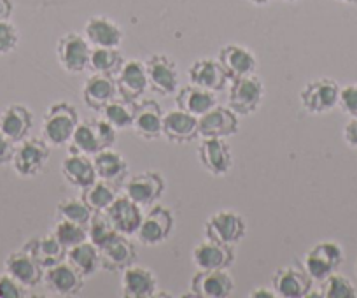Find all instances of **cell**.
<instances>
[{"instance_id": "cell-1", "label": "cell", "mask_w": 357, "mask_h": 298, "mask_svg": "<svg viewBox=\"0 0 357 298\" xmlns=\"http://www.w3.org/2000/svg\"><path fill=\"white\" fill-rule=\"evenodd\" d=\"M114 142L116 128L107 119H82L68 140V151L93 156L112 147Z\"/></svg>"}, {"instance_id": "cell-2", "label": "cell", "mask_w": 357, "mask_h": 298, "mask_svg": "<svg viewBox=\"0 0 357 298\" xmlns=\"http://www.w3.org/2000/svg\"><path fill=\"white\" fill-rule=\"evenodd\" d=\"M79 121L81 119L74 105L68 102H56L47 107L43 118V139L50 146H65L70 140Z\"/></svg>"}, {"instance_id": "cell-3", "label": "cell", "mask_w": 357, "mask_h": 298, "mask_svg": "<svg viewBox=\"0 0 357 298\" xmlns=\"http://www.w3.org/2000/svg\"><path fill=\"white\" fill-rule=\"evenodd\" d=\"M50 144L46 140L26 137L25 140L16 144L11 165L20 177L32 179L44 170L47 160H50Z\"/></svg>"}, {"instance_id": "cell-4", "label": "cell", "mask_w": 357, "mask_h": 298, "mask_svg": "<svg viewBox=\"0 0 357 298\" xmlns=\"http://www.w3.org/2000/svg\"><path fill=\"white\" fill-rule=\"evenodd\" d=\"M343 258L345 255L338 242L322 241L305 253L303 269L314 281H322L340 269Z\"/></svg>"}, {"instance_id": "cell-5", "label": "cell", "mask_w": 357, "mask_h": 298, "mask_svg": "<svg viewBox=\"0 0 357 298\" xmlns=\"http://www.w3.org/2000/svg\"><path fill=\"white\" fill-rule=\"evenodd\" d=\"M340 84L331 77H319L300 91L301 107L310 114H324L338 107Z\"/></svg>"}, {"instance_id": "cell-6", "label": "cell", "mask_w": 357, "mask_h": 298, "mask_svg": "<svg viewBox=\"0 0 357 298\" xmlns=\"http://www.w3.org/2000/svg\"><path fill=\"white\" fill-rule=\"evenodd\" d=\"M264 97V84L257 76L236 77L231 80L228 95V105L240 116H249L257 111Z\"/></svg>"}, {"instance_id": "cell-7", "label": "cell", "mask_w": 357, "mask_h": 298, "mask_svg": "<svg viewBox=\"0 0 357 298\" xmlns=\"http://www.w3.org/2000/svg\"><path fill=\"white\" fill-rule=\"evenodd\" d=\"M174 228V214L165 205H151L149 211L144 214L142 223L137 230V239L144 246H160L170 237Z\"/></svg>"}, {"instance_id": "cell-8", "label": "cell", "mask_w": 357, "mask_h": 298, "mask_svg": "<svg viewBox=\"0 0 357 298\" xmlns=\"http://www.w3.org/2000/svg\"><path fill=\"white\" fill-rule=\"evenodd\" d=\"M89 54H91V44L81 33L67 32L58 39L56 58L61 68L70 74H81L88 68Z\"/></svg>"}, {"instance_id": "cell-9", "label": "cell", "mask_w": 357, "mask_h": 298, "mask_svg": "<svg viewBox=\"0 0 357 298\" xmlns=\"http://www.w3.org/2000/svg\"><path fill=\"white\" fill-rule=\"evenodd\" d=\"M247 225L240 214L233 211H219L205 223L207 239L226 246H236L245 237Z\"/></svg>"}, {"instance_id": "cell-10", "label": "cell", "mask_w": 357, "mask_h": 298, "mask_svg": "<svg viewBox=\"0 0 357 298\" xmlns=\"http://www.w3.org/2000/svg\"><path fill=\"white\" fill-rule=\"evenodd\" d=\"M147 83L158 95L168 97L178 90V68L177 64L167 54H153L146 60Z\"/></svg>"}, {"instance_id": "cell-11", "label": "cell", "mask_w": 357, "mask_h": 298, "mask_svg": "<svg viewBox=\"0 0 357 298\" xmlns=\"http://www.w3.org/2000/svg\"><path fill=\"white\" fill-rule=\"evenodd\" d=\"M123 186H125L126 197L132 198L137 205L151 207L160 200L167 184H165V179L160 172L147 170V172H140L137 176L128 177Z\"/></svg>"}, {"instance_id": "cell-12", "label": "cell", "mask_w": 357, "mask_h": 298, "mask_svg": "<svg viewBox=\"0 0 357 298\" xmlns=\"http://www.w3.org/2000/svg\"><path fill=\"white\" fill-rule=\"evenodd\" d=\"M202 167L215 177H222L231 170L233 155L229 144L219 137H205L198 146Z\"/></svg>"}, {"instance_id": "cell-13", "label": "cell", "mask_w": 357, "mask_h": 298, "mask_svg": "<svg viewBox=\"0 0 357 298\" xmlns=\"http://www.w3.org/2000/svg\"><path fill=\"white\" fill-rule=\"evenodd\" d=\"M312 279L303 267L287 265L277 270L272 277V288L277 297L303 298L312 291Z\"/></svg>"}, {"instance_id": "cell-14", "label": "cell", "mask_w": 357, "mask_h": 298, "mask_svg": "<svg viewBox=\"0 0 357 298\" xmlns=\"http://www.w3.org/2000/svg\"><path fill=\"white\" fill-rule=\"evenodd\" d=\"M147 88H149V83H147L146 61L135 60V58L125 60L116 76V90L119 97L128 102H137L146 94Z\"/></svg>"}, {"instance_id": "cell-15", "label": "cell", "mask_w": 357, "mask_h": 298, "mask_svg": "<svg viewBox=\"0 0 357 298\" xmlns=\"http://www.w3.org/2000/svg\"><path fill=\"white\" fill-rule=\"evenodd\" d=\"M190 288L198 298H228L235 291V283L226 270H198Z\"/></svg>"}, {"instance_id": "cell-16", "label": "cell", "mask_w": 357, "mask_h": 298, "mask_svg": "<svg viewBox=\"0 0 357 298\" xmlns=\"http://www.w3.org/2000/svg\"><path fill=\"white\" fill-rule=\"evenodd\" d=\"M238 128V114L229 107L215 105V107H212L211 111H207L204 116L198 118V135L202 139H205V137L226 139V137L235 135Z\"/></svg>"}, {"instance_id": "cell-17", "label": "cell", "mask_w": 357, "mask_h": 298, "mask_svg": "<svg viewBox=\"0 0 357 298\" xmlns=\"http://www.w3.org/2000/svg\"><path fill=\"white\" fill-rule=\"evenodd\" d=\"M44 283L60 297H75L82 291L84 277L74 265L63 260L56 265L44 269Z\"/></svg>"}, {"instance_id": "cell-18", "label": "cell", "mask_w": 357, "mask_h": 298, "mask_svg": "<svg viewBox=\"0 0 357 298\" xmlns=\"http://www.w3.org/2000/svg\"><path fill=\"white\" fill-rule=\"evenodd\" d=\"M191 258L198 270H228L235 262V251H233V246L207 239L195 246Z\"/></svg>"}, {"instance_id": "cell-19", "label": "cell", "mask_w": 357, "mask_h": 298, "mask_svg": "<svg viewBox=\"0 0 357 298\" xmlns=\"http://www.w3.org/2000/svg\"><path fill=\"white\" fill-rule=\"evenodd\" d=\"M105 214L109 216V219H111L116 230H118V234L126 235V237H132V235L137 234L144 218L142 207L137 205L126 195H118L116 200L109 205Z\"/></svg>"}, {"instance_id": "cell-20", "label": "cell", "mask_w": 357, "mask_h": 298, "mask_svg": "<svg viewBox=\"0 0 357 298\" xmlns=\"http://www.w3.org/2000/svg\"><path fill=\"white\" fill-rule=\"evenodd\" d=\"M6 272L15 277L18 283H22L26 290L39 286L44 281V269L26 249L11 253L6 258Z\"/></svg>"}, {"instance_id": "cell-21", "label": "cell", "mask_w": 357, "mask_h": 298, "mask_svg": "<svg viewBox=\"0 0 357 298\" xmlns=\"http://www.w3.org/2000/svg\"><path fill=\"white\" fill-rule=\"evenodd\" d=\"M137 135L144 140H156L163 130V111L156 100H140L133 109V125Z\"/></svg>"}, {"instance_id": "cell-22", "label": "cell", "mask_w": 357, "mask_h": 298, "mask_svg": "<svg viewBox=\"0 0 357 298\" xmlns=\"http://www.w3.org/2000/svg\"><path fill=\"white\" fill-rule=\"evenodd\" d=\"M161 137L174 144L191 142L197 137H200L198 135V118L178 107L167 112V114H163Z\"/></svg>"}, {"instance_id": "cell-23", "label": "cell", "mask_w": 357, "mask_h": 298, "mask_svg": "<svg viewBox=\"0 0 357 298\" xmlns=\"http://www.w3.org/2000/svg\"><path fill=\"white\" fill-rule=\"evenodd\" d=\"M91 47H119L123 43L121 27L107 16H91L84 25V33Z\"/></svg>"}, {"instance_id": "cell-24", "label": "cell", "mask_w": 357, "mask_h": 298, "mask_svg": "<svg viewBox=\"0 0 357 298\" xmlns=\"http://www.w3.org/2000/svg\"><path fill=\"white\" fill-rule=\"evenodd\" d=\"M218 61L225 68L226 76L229 80L250 76V74H254L257 65L252 51L240 46V44H228V46L221 47L218 54Z\"/></svg>"}, {"instance_id": "cell-25", "label": "cell", "mask_w": 357, "mask_h": 298, "mask_svg": "<svg viewBox=\"0 0 357 298\" xmlns=\"http://www.w3.org/2000/svg\"><path fill=\"white\" fill-rule=\"evenodd\" d=\"M137 262L135 244L126 235L118 234L109 244L100 249V265L102 269L111 272H123L126 267Z\"/></svg>"}, {"instance_id": "cell-26", "label": "cell", "mask_w": 357, "mask_h": 298, "mask_svg": "<svg viewBox=\"0 0 357 298\" xmlns=\"http://www.w3.org/2000/svg\"><path fill=\"white\" fill-rule=\"evenodd\" d=\"M188 77H190L191 84L214 91V94L221 91L229 81L221 64L218 60H212V58H202V60L191 64V67L188 68Z\"/></svg>"}, {"instance_id": "cell-27", "label": "cell", "mask_w": 357, "mask_h": 298, "mask_svg": "<svg viewBox=\"0 0 357 298\" xmlns=\"http://www.w3.org/2000/svg\"><path fill=\"white\" fill-rule=\"evenodd\" d=\"M121 277V291L126 298H151L156 295L158 281L156 276L149 269L142 265L126 267L123 270Z\"/></svg>"}, {"instance_id": "cell-28", "label": "cell", "mask_w": 357, "mask_h": 298, "mask_svg": "<svg viewBox=\"0 0 357 298\" xmlns=\"http://www.w3.org/2000/svg\"><path fill=\"white\" fill-rule=\"evenodd\" d=\"M33 126V114L26 105L11 104L0 112V132L15 144L22 142L30 135Z\"/></svg>"}, {"instance_id": "cell-29", "label": "cell", "mask_w": 357, "mask_h": 298, "mask_svg": "<svg viewBox=\"0 0 357 298\" xmlns=\"http://www.w3.org/2000/svg\"><path fill=\"white\" fill-rule=\"evenodd\" d=\"M61 176L68 184L79 188V190L89 186L93 181H97L93 158L82 155V153L68 151V155L61 162Z\"/></svg>"}, {"instance_id": "cell-30", "label": "cell", "mask_w": 357, "mask_h": 298, "mask_svg": "<svg viewBox=\"0 0 357 298\" xmlns=\"http://www.w3.org/2000/svg\"><path fill=\"white\" fill-rule=\"evenodd\" d=\"M93 167L97 179H104L114 186L125 184V181L128 179V162L112 147L93 155Z\"/></svg>"}, {"instance_id": "cell-31", "label": "cell", "mask_w": 357, "mask_h": 298, "mask_svg": "<svg viewBox=\"0 0 357 298\" xmlns=\"http://www.w3.org/2000/svg\"><path fill=\"white\" fill-rule=\"evenodd\" d=\"M118 90H116L114 77L93 74L86 80L82 87V100L93 111H102L111 100H114Z\"/></svg>"}, {"instance_id": "cell-32", "label": "cell", "mask_w": 357, "mask_h": 298, "mask_svg": "<svg viewBox=\"0 0 357 298\" xmlns=\"http://www.w3.org/2000/svg\"><path fill=\"white\" fill-rule=\"evenodd\" d=\"M175 104H177L178 109L200 118V116H204L205 112L218 105V98H215L214 91L204 90V88L191 84V87H184L177 90Z\"/></svg>"}, {"instance_id": "cell-33", "label": "cell", "mask_w": 357, "mask_h": 298, "mask_svg": "<svg viewBox=\"0 0 357 298\" xmlns=\"http://www.w3.org/2000/svg\"><path fill=\"white\" fill-rule=\"evenodd\" d=\"M23 249H26L43 265V269L56 265L67 258V249L54 239L53 234L32 239L23 246Z\"/></svg>"}, {"instance_id": "cell-34", "label": "cell", "mask_w": 357, "mask_h": 298, "mask_svg": "<svg viewBox=\"0 0 357 298\" xmlns=\"http://www.w3.org/2000/svg\"><path fill=\"white\" fill-rule=\"evenodd\" d=\"M67 260L70 265H74L82 277L95 276L98 269H100V249L93 244V242L84 241L81 244L74 246V248L67 249Z\"/></svg>"}, {"instance_id": "cell-35", "label": "cell", "mask_w": 357, "mask_h": 298, "mask_svg": "<svg viewBox=\"0 0 357 298\" xmlns=\"http://www.w3.org/2000/svg\"><path fill=\"white\" fill-rule=\"evenodd\" d=\"M123 64H125V57L119 47H91L88 68L93 74L116 77Z\"/></svg>"}, {"instance_id": "cell-36", "label": "cell", "mask_w": 357, "mask_h": 298, "mask_svg": "<svg viewBox=\"0 0 357 298\" xmlns=\"http://www.w3.org/2000/svg\"><path fill=\"white\" fill-rule=\"evenodd\" d=\"M118 197V186L112 183H107L104 179H97L89 186L82 188L81 198L93 212H105L109 205Z\"/></svg>"}, {"instance_id": "cell-37", "label": "cell", "mask_w": 357, "mask_h": 298, "mask_svg": "<svg viewBox=\"0 0 357 298\" xmlns=\"http://www.w3.org/2000/svg\"><path fill=\"white\" fill-rule=\"evenodd\" d=\"M86 230H88V241L93 242L98 249L104 248L105 244H109L118 235V230H116L105 212H93Z\"/></svg>"}, {"instance_id": "cell-38", "label": "cell", "mask_w": 357, "mask_h": 298, "mask_svg": "<svg viewBox=\"0 0 357 298\" xmlns=\"http://www.w3.org/2000/svg\"><path fill=\"white\" fill-rule=\"evenodd\" d=\"M51 234L54 235V239H56L65 249H70L74 248V246L81 244V242L88 241V230H86L84 225L68 221V219L58 218Z\"/></svg>"}, {"instance_id": "cell-39", "label": "cell", "mask_w": 357, "mask_h": 298, "mask_svg": "<svg viewBox=\"0 0 357 298\" xmlns=\"http://www.w3.org/2000/svg\"><path fill=\"white\" fill-rule=\"evenodd\" d=\"M133 109H135V102H128L119 97L109 102L102 109V114L116 130H123L133 125Z\"/></svg>"}, {"instance_id": "cell-40", "label": "cell", "mask_w": 357, "mask_h": 298, "mask_svg": "<svg viewBox=\"0 0 357 298\" xmlns=\"http://www.w3.org/2000/svg\"><path fill=\"white\" fill-rule=\"evenodd\" d=\"M322 286L319 291V297L324 298H356L357 291L352 281L338 272L329 274L326 279L321 281Z\"/></svg>"}, {"instance_id": "cell-41", "label": "cell", "mask_w": 357, "mask_h": 298, "mask_svg": "<svg viewBox=\"0 0 357 298\" xmlns=\"http://www.w3.org/2000/svg\"><path fill=\"white\" fill-rule=\"evenodd\" d=\"M91 216H93V211L84 204L82 198H65L56 205V218L68 219L84 227H88Z\"/></svg>"}, {"instance_id": "cell-42", "label": "cell", "mask_w": 357, "mask_h": 298, "mask_svg": "<svg viewBox=\"0 0 357 298\" xmlns=\"http://www.w3.org/2000/svg\"><path fill=\"white\" fill-rule=\"evenodd\" d=\"M20 33L9 20H0V54H9L18 47Z\"/></svg>"}, {"instance_id": "cell-43", "label": "cell", "mask_w": 357, "mask_h": 298, "mask_svg": "<svg viewBox=\"0 0 357 298\" xmlns=\"http://www.w3.org/2000/svg\"><path fill=\"white\" fill-rule=\"evenodd\" d=\"M338 107L350 118H357V84H347L340 88Z\"/></svg>"}, {"instance_id": "cell-44", "label": "cell", "mask_w": 357, "mask_h": 298, "mask_svg": "<svg viewBox=\"0 0 357 298\" xmlns=\"http://www.w3.org/2000/svg\"><path fill=\"white\" fill-rule=\"evenodd\" d=\"M26 288L9 276L8 272L0 274V298H25Z\"/></svg>"}, {"instance_id": "cell-45", "label": "cell", "mask_w": 357, "mask_h": 298, "mask_svg": "<svg viewBox=\"0 0 357 298\" xmlns=\"http://www.w3.org/2000/svg\"><path fill=\"white\" fill-rule=\"evenodd\" d=\"M16 144L13 142L9 137H6L4 133L0 132V167L9 165L13 160V155H15Z\"/></svg>"}, {"instance_id": "cell-46", "label": "cell", "mask_w": 357, "mask_h": 298, "mask_svg": "<svg viewBox=\"0 0 357 298\" xmlns=\"http://www.w3.org/2000/svg\"><path fill=\"white\" fill-rule=\"evenodd\" d=\"M343 140L349 147L357 149V118H350L343 126Z\"/></svg>"}, {"instance_id": "cell-47", "label": "cell", "mask_w": 357, "mask_h": 298, "mask_svg": "<svg viewBox=\"0 0 357 298\" xmlns=\"http://www.w3.org/2000/svg\"><path fill=\"white\" fill-rule=\"evenodd\" d=\"M13 15L11 0H0V20H9Z\"/></svg>"}, {"instance_id": "cell-48", "label": "cell", "mask_w": 357, "mask_h": 298, "mask_svg": "<svg viewBox=\"0 0 357 298\" xmlns=\"http://www.w3.org/2000/svg\"><path fill=\"white\" fill-rule=\"evenodd\" d=\"M250 297L252 298H275V291H273V288L270 290V288H256V290L250 293Z\"/></svg>"}, {"instance_id": "cell-49", "label": "cell", "mask_w": 357, "mask_h": 298, "mask_svg": "<svg viewBox=\"0 0 357 298\" xmlns=\"http://www.w3.org/2000/svg\"><path fill=\"white\" fill-rule=\"evenodd\" d=\"M249 2H252V4H256V6H264V4H268V2H272V0H249Z\"/></svg>"}, {"instance_id": "cell-50", "label": "cell", "mask_w": 357, "mask_h": 298, "mask_svg": "<svg viewBox=\"0 0 357 298\" xmlns=\"http://www.w3.org/2000/svg\"><path fill=\"white\" fill-rule=\"evenodd\" d=\"M338 2H342V4H350V6L357 4V0H338Z\"/></svg>"}, {"instance_id": "cell-51", "label": "cell", "mask_w": 357, "mask_h": 298, "mask_svg": "<svg viewBox=\"0 0 357 298\" xmlns=\"http://www.w3.org/2000/svg\"><path fill=\"white\" fill-rule=\"evenodd\" d=\"M356 274H357V262H356Z\"/></svg>"}, {"instance_id": "cell-52", "label": "cell", "mask_w": 357, "mask_h": 298, "mask_svg": "<svg viewBox=\"0 0 357 298\" xmlns=\"http://www.w3.org/2000/svg\"><path fill=\"white\" fill-rule=\"evenodd\" d=\"M287 2H294V0H287Z\"/></svg>"}]
</instances>
